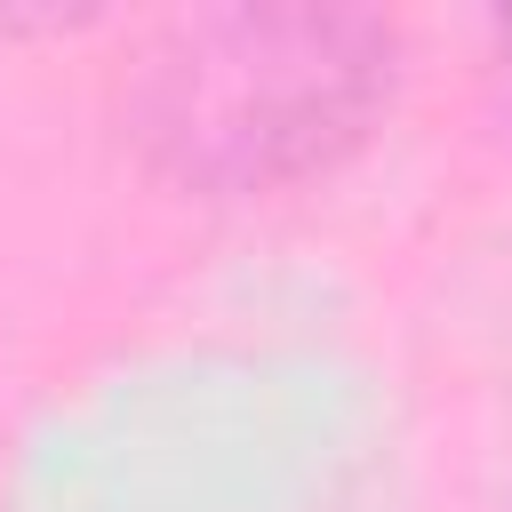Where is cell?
Segmentation results:
<instances>
[{
	"label": "cell",
	"mask_w": 512,
	"mask_h": 512,
	"mask_svg": "<svg viewBox=\"0 0 512 512\" xmlns=\"http://www.w3.org/2000/svg\"><path fill=\"white\" fill-rule=\"evenodd\" d=\"M400 32L368 8H200L176 16L136 80V144L216 200L328 176L392 104Z\"/></svg>",
	"instance_id": "6da1fadb"
},
{
	"label": "cell",
	"mask_w": 512,
	"mask_h": 512,
	"mask_svg": "<svg viewBox=\"0 0 512 512\" xmlns=\"http://www.w3.org/2000/svg\"><path fill=\"white\" fill-rule=\"evenodd\" d=\"M496 40H504V56H512V16H504V24H496Z\"/></svg>",
	"instance_id": "7a4b0ae2"
}]
</instances>
